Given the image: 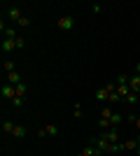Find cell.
Listing matches in <instances>:
<instances>
[{
	"mask_svg": "<svg viewBox=\"0 0 140 156\" xmlns=\"http://www.w3.org/2000/svg\"><path fill=\"white\" fill-rule=\"evenodd\" d=\"M16 96H19V98H26V84H23V82L16 84Z\"/></svg>",
	"mask_w": 140,
	"mask_h": 156,
	"instance_id": "obj_17",
	"label": "cell"
},
{
	"mask_svg": "<svg viewBox=\"0 0 140 156\" xmlns=\"http://www.w3.org/2000/svg\"><path fill=\"white\" fill-rule=\"evenodd\" d=\"M23 44H26V42H23V37H16V49H23Z\"/></svg>",
	"mask_w": 140,
	"mask_h": 156,
	"instance_id": "obj_25",
	"label": "cell"
},
{
	"mask_svg": "<svg viewBox=\"0 0 140 156\" xmlns=\"http://www.w3.org/2000/svg\"><path fill=\"white\" fill-rule=\"evenodd\" d=\"M135 154H138V156H140V147H138V149H135Z\"/></svg>",
	"mask_w": 140,
	"mask_h": 156,
	"instance_id": "obj_29",
	"label": "cell"
},
{
	"mask_svg": "<svg viewBox=\"0 0 140 156\" xmlns=\"http://www.w3.org/2000/svg\"><path fill=\"white\" fill-rule=\"evenodd\" d=\"M14 49H16V40H7V37H2V51H5V54H12Z\"/></svg>",
	"mask_w": 140,
	"mask_h": 156,
	"instance_id": "obj_7",
	"label": "cell"
},
{
	"mask_svg": "<svg viewBox=\"0 0 140 156\" xmlns=\"http://www.w3.org/2000/svg\"><path fill=\"white\" fill-rule=\"evenodd\" d=\"M12 135L14 137H23V135H26V126H19V124H16V126H14V130H12Z\"/></svg>",
	"mask_w": 140,
	"mask_h": 156,
	"instance_id": "obj_13",
	"label": "cell"
},
{
	"mask_svg": "<svg viewBox=\"0 0 140 156\" xmlns=\"http://www.w3.org/2000/svg\"><path fill=\"white\" fill-rule=\"evenodd\" d=\"M7 16H9V19H12L14 23H19V21L23 19V14H21V9H19V7H9V9H7Z\"/></svg>",
	"mask_w": 140,
	"mask_h": 156,
	"instance_id": "obj_6",
	"label": "cell"
},
{
	"mask_svg": "<svg viewBox=\"0 0 140 156\" xmlns=\"http://www.w3.org/2000/svg\"><path fill=\"white\" fill-rule=\"evenodd\" d=\"M124 103H128V105H135V103H138V93H133V91H131L126 98H124Z\"/></svg>",
	"mask_w": 140,
	"mask_h": 156,
	"instance_id": "obj_15",
	"label": "cell"
},
{
	"mask_svg": "<svg viewBox=\"0 0 140 156\" xmlns=\"http://www.w3.org/2000/svg\"><path fill=\"white\" fill-rule=\"evenodd\" d=\"M128 75H119V77H117V84H128Z\"/></svg>",
	"mask_w": 140,
	"mask_h": 156,
	"instance_id": "obj_23",
	"label": "cell"
},
{
	"mask_svg": "<svg viewBox=\"0 0 140 156\" xmlns=\"http://www.w3.org/2000/svg\"><path fill=\"white\" fill-rule=\"evenodd\" d=\"M0 93H2V98H7V100H14V98H16V86H12V84H2Z\"/></svg>",
	"mask_w": 140,
	"mask_h": 156,
	"instance_id": "obj_3",
	"label": "cell"
},
{
	"mask_svg": "<svg viewBox=\"0 0 140 156\" xmlns=\"http://www.w3.org/2000/svg\"><path fill=\"white\" fill-rule=\"evenodd\" d=\"M14 126H16V124H12V121H5V124H2V130H5V133H9V135H12Z\"/></svg>",
	"mask_w": 140,
	"mask_h": 156,
	"instance_id": "obj_18",
	"label": "cell"
},
{
	"mask_svg": "<svg viewBox=\"0 0 140 156\" xmlns=\"http://www.w3.org/2000/svg\"><path fill=\"white\" fill-rule=\"evenodd\" d=\"M2 68H5V75H7V72H14V70H16V63H14V61H5Z\"/></svg>",
	"mask_w": 140,
	"mask_h": 156,
	"instance_id": "obj_16",
	"label": "cell"
},
{
	"mask_svg": "<svg viewBox=\"0 0 140 156\" xmlns=\"http://www.w3.org/2000/svg\"><path fill=\"white\" fill-rule=\"evenodd\" d=\"M124 149L135 151V149H138V140H124Z\"/></svg>",
	"mask_w": 140,
	"mask_h": 156,
	"instance_id": "obj_14",
	"label": "cell"
},
{
	"mask_svg": "<svg viewBox=\"0 0 140 156\" xmlns=\"http://www.w3.org/2000/svg\"><path fill=\"white\" fill-rule=\"evenodd\" d=\"M47 135H59V126L49 124V126H45V128L38 130V137H47Z\"/></svg>",
	"mask_w": 140,
	"mask_h": 156,
	"instance_id": "obj_4",
	"label": "cell"
},
{
	"mask_svg": "<svg viewBox=\"0 0 140 156\" xmlns=\"http://www.w3.org/2000/svg\"><path fill=\"white\" fill-rule=\"evenodd\" d=\"M119 151H124V142H112L110 144V149H107V154H119Z\"/></svg>",
	"mask_w": 140,
	"mask_h": 156,
	"instance_id": "obj_9",
	"label": "cell"
},
{
	"mask_svg": "<svg viewBox=\"0 0 140 156\" xmlns=\"http://www.w3.org/2000/svg\"><path fill=\"white\" fill-rule=\"evenodd\" d=\"M96 98H98V100H107V98H110V91H107L105 86H100L98 91H96Z\"/></svg>",
	"mask_w": 140,
	"mask_h": 156,
	"instance_id": "obj_12",
	"label": "cell"
},
{
	"mask_svg": "<svg viewBox=\"0 0 140 156\" xmlns=\"http://www.w3.org/2000/svg\"><path fill=\"white\" fill-rule=\"evenodd\" d=\"M128 86H131V91H133V93H140V75H131Z\"/></svg>",
	"mask_w": 140,
	"mask_h": 156,
	"instance_id": "obj_8",
	"label": "cell"
},
{
	"mask_svg": "<svg viewBox=\"0 0 140 156\" xmlns=\"http://www.w3.org/2000/svg\"><path fill=\"white\" fill-rule=\"evenodd\" d=\"M135 75H140V63H135Z\"/></svg>",
	"mask_w": 140,
	"mask_h": 156,
	"instance_id": "obj_27",
	"label": "cell"
},
{
	"mask_svg": "<svg viewBox=\"0 0 140 156\" xmlns=\"http://www.w3.org/2000/svg\"><path fill=\"white\" fill-rule=\"evenodd\" d=\"M73 114H75V117H77V119H82V117H84V112H82V107H80V105H75Z\"/></svg>",
	"mask_w": 140,
	"mask_h": 156,
	"instance_id": "obj_22",
	"label": "cell"
},
{
	"mask_svg": "<svg viewBox=\"0 0 140 156\" xmlns=\"http://www.w3.org/2000/svg\"><path fill=\"white\" fill-rule=\"evenodd\" d=\"M117 93H119L121 98H126L128 93H131V86L128 84H117Z\"/></svg>",
	"mask_w": 140,
	"mask_h": 156,
	"instance_id": "obj_10",
	"label": "cell"
},
{
	"mask_svg": "<svg viewBox=\"0 0 140 156\" xmlns=\"http://www.w3.org/2000/svg\"><path fill=\"white\" fill-rule=\"evenodd\" d=\"M100 137H103V140H107L110 144H112V142H119V140H121L119 133H117V128H107V130H103V133H100Z\"/></svg>",
	"mask_w": 140,
	"mask_h": 156,
	"instance_id": "obj_1",
	"label": "cell"
},
{
	"mask_svg": "<svg viewBox=\"0 0 140 156\" xmlns=\"http://www.w3.org/2000/svg\"><path fill=\"white\" fill-rule=\"evenodd\" d=\"M23 100H26V98H19V96H16V98L12 100V105L16 107V110H21V107H23Z\"/></svg>",
	"mask_w": 140,
	"mask_h": 156,
	"instance_id": "obj_19",
	"label": "cell"
},
{
	"mask_svg": "<svg viewBox=\"0 0 140 156\" xmlns=\"http://www.w3.org/2000/svg\"><path fill=\"white\" fill-rule=\"evenodd\" d=\"M135 140H138V147H140V133H138V137H135Z\"/></svg>",
	"mask_w": 140,
	"mask_h": 156,
	"instance_id": "obj_28",
	"label": "cell"
},
{
	"mask_svg": "<svg viewBox=\"0 0 140 156\" xmlns=\"http://www.w3.org/2000/svg\"><path fill=\"white\" fill-rule=\"evenodd\" d=\"M112 114H114V112L110 110V107H105V110L100 112V119H110V117H112Z\"/></svg>",
	"mask_w": 140,
	"mask_h": 156,
	"instance_id": "obj_20",
	"label": "cell"
},
{
	"mask_svg": "<svg viewBox=\"0 0 140 156\" xmlns=\"http://www.w3.org/2000/svg\"><path fill=\"white\" fill-rule=\"evenodd\" d=\"M133 126L138 128V133H140V117H135V121H133Z\"/></svg>",
	"mask_w": 140,
	"mask_h": 156,
	"instance_id": "obj_26",
	"label": "cell"
},
{
	"mask_svg": "<svg viewBox=\"0 0 140 156\" xmlns=\"http://www.w3.org/2000/svg\"><path fill=\"white\" fill-rule=\"evenodd\" d=\"M73 26H75V16H73V14H68V16H61V19H59V28H61V30H70Z\"/></svg>",
	"mask_w": 140,
	"mask_h": 156,
	"instance_id": "obj_2",
	"label": "cell"
},
{
	"mask_svg": "<svg viewBox=\"0 0 140 156\" xmlns=\"http://www.w3.org/2000/svg\"><path fill=\"white\" fill-rule=\"evenodd\" d=\"M5 79H7V84L16 86V84H21V72H19V70H14V72H7V75H5Z\"/></svg>",
	"mask_w": 140,
	"mask_h": 156,
	"instance_id": "obj_5",
	"label": "cell"
},
{
	"mask_svg": "<svg viewBox=\"0 0 140 156\" xmlns=\"http://www.w3.org/2000/svg\"><path fill=\"white\" fill-rule=\"evenodd\" d=\"M16 26H21V28H26V26H31V19H28V16H23V19H21L19 23H16Z\"/></svg>",
	"mask_w": 140,
	"mask_h": 156,
	"instance_id": "obj_24",
	"label": "cell"
},
{
	"mask_svg": "<svg viewBox=\"0 0 140 156\" xmlns=\"http://www.w3.org/2000/svg\"><path fill=\"white\" fill-rule=\"evenodd\" d=\"M100 12H103V5L93 2V5H91V14H100Z\"/></svg>",
	"mask_w": 140,
	"mask_h": 156,
	"instance_id": "obj_21",
	"label": "cell"
},
{
	"mask_svg": "<svg viewBox=\"0 0 140 156\" xmlns=\"http://www.w3.org/2000/svg\"><path fill=\"white\" fill-rule=\"evenodd\" d=\"M121 121H124V117H121L119 112H114L112 117H110V124H112V128H117V126H119Z\"/></svg>",
	"mask_w": 140,
	"mask_h": 156,
	"instance_id": "obj_11",
	"label": "cell"
}]
</instances>
